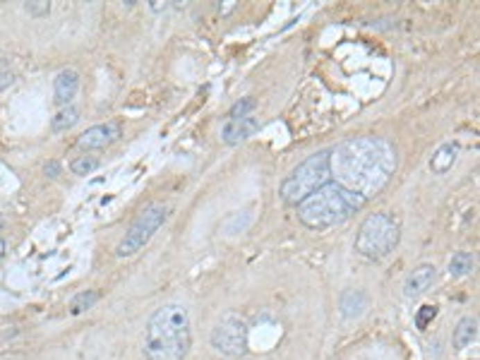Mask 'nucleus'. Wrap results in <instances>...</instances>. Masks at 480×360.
<instances>
[{"label":"nucleus","mask_w":480,"mask_h":360,"mask_svg":"<svg viewBox=\"0 0 480 360\" xmlns=\"http://www.w3.org/2000/svg\"><path fill=\"white\" fill-rule=\"evenodd\" d=\"M399 169V151L384 137H351L332 149V180L370 200Z\"/></svg>","instance_id":"1"},{"label":"nucleus","mask_w":480,"mask_h":360,"mask_svg":"<svg viewBox=\"0 0 480 360\" xmlns=\"http://www.w3.org/2000/svg\"><path fill=\"white\" fill-rule=\"evenodd\" d=\"M192 346V329L187 307L169 302L154 310L144 329V358L147 360H185Z\"/></svg>","instance_id":"2"},{"label":"nucleus","mask_w":480,"mask_h":360,"mask_svg":"<svg viewBox=\"0 0 480 360\" xmlns=\"http://www.w3.org/2000/svg\"><path fill=\"white\" fill-rule=\"evenodd\" d=\"M368 205L363 195L338 185L336 180H329L317 192H312L307 200H302L298 209V221L310 231H327V228L341 226L353 214H358Z\"/></svg>","instance_id":"3"},{"label":"nucleus","mask_w":480,"mask_h":360,"mask_svg":"<svg viewBox=\"0 0 480 360\" xmlns=\"http://www.w3.org/2000/svg\"><path fill=\"white\" fill-rule=\"evenodd\" d=\"M329 180H332V149H320L289 171V175L279 185V197L284 200V205L298 207L302 200H307L312 192H317Z\"/></svg>","instance_id":"4"},{"label":"nucleus","mask_w":480,"mask_h":360,"mask_svg":"<svg viewBox=\"0 0 480 360\" xmlns=\"http://www.w3.org/2000/svg\"><path fill=\"white\" fill-rule=\"evenodd\" d=\"M401 240V223L396 216H391L387 212H375L368 214L363 218V223L358 226L356 240L353 248L360 257L370 259V262H379L387 255L396 250Z\"/></svg>","instance_id":"5"},{"label":"nucleus","mask_w":480,"mask_h":360,"mask_svg":"<svg viewBox=\"0 0 480 360\" xmlns=\"http://www.w3.org/2000/svg\"><path fill=\"white\" fill-rule=\"evenodd\" d=\"M166 218H169V207L161 205V202H154V205L144 207V209L137 214V218L130 223L125 236L120 238V243L116 248V257L125 259V257L137 255L139 250L154 238V233L164 226Z\"/></svg>","instance_id":"6"},{"label":"nucleus","mask_w":480,"mask_h":360,"mask_svg":"<svg viewBox=\"0 0 480 360\" xmlns=\"http://www.w3.org/2000/svg\"><path fill=\"white\" fill-rule=\"evenodd\" d=\"M212 346L216 353L240 360L250 348V327L238 312H226L218 317V322L212 329Z\"/></svg>","instance_id":"7"},{"label":"nucleus","mask_w":480,"mask_h":360,"mask_svg":"<svg viewBox=\"0 0 480 360\" xmlns=\"http://www.w3.org/2000/svg\"><path fill=\"white\" fill-rule=\"evenodd\" d=\"M123 137V125L120 120H108V123H98L94 128L85 130L77 139V147L82 151H94V149H103L111 147L113 142Z\"/></svg>","instance_id":"8"},{"label":"nucleus","mask_w":480,"mask_h":360,"mask_svg":"<svg viewBox=\"0 0 480 360\" xmlns=\"http://www.w3.org/2000/svg\"><path fill=\"white\" fill-rule=\"evenodd\" d=\"M437 281V267L435 264H418L415 269L409 271L404 281V295L406 298H418L425 293L432 284Z\"/></svg>","instance_id":"9"},{"label":"nucleus","mask_w":480,"mask_h":360,"mask_svg":"<svg viewBox=\"0 0 480 360\" xmlns=\"http://www.w3.org/2000/svg\"><path fill=\"white\" fill-rule=\"evenodd\" d=\"M80 92V72L67 67V70H60L53 80V98L60 108L72 106V98Z\"/></svg>","instance_id":"10"},{"label":"nucleus","mask_w":480,"mask_h":360,"mask_svg":"<svg viewBox=\"0 0 480 360\" xmlns=\"http://www.w3.org/2000/svg\"><path fill=\"white\" fill-rule=\"evenodd\" d=\"M259 130V120L248 116V118H238V120H226V125L221 128V139L223 144H240L245 139H250L255 132Z\"/></svg>","instance_id":"11"},{"label":"nucleus","mask_w":480,"mask_h":360,"mask_svg":"<svg viewBox=\"0 0 480 360\" xmlns=\"http://www.w3.org/2000/svg\"><path fill=\"white\" fill-rule=\"evenodd\" d=\"M458 159V144L456 142H445L437 147V151L430 159V171L435 175H445L452 171V166L456 164Z\"/></svg>","instance_id":"12"},{"label":"nucleus","mask_w":480,"mask_h":360,"mask_svg":"<svg viewBox=\"0 0 480 360\" xmlns=\"http://www.w3.org/2000/svg\"><path fill=\"white\" fill-rule=\"evenodd\" d=\"M476 338H478V320L473 315L461 317V320L456 322V327H454V334H452L454 348H456V351H463V348L471 346Z\"/></svg>","instance_id":"13"},{"label":"nucleus","mask_w":480,"mask_h":360,"mask_svg":"<svg viewBox=\"0 0 480 360\" xmlns=\"http://www.w3.org/2000/svg\"><path fill=\"white\" fill-rule=\"evenodd\" d=\"M338 307H341V315L346 317V320H356V317H360L365 310H368V295H365L363 291L348 289L341 293Z\"/></svg>","instance_id":"14"},{"label":"nucleus","mask_w":480,"mask_h":360,"mask_svg":"<svg viewBox=\"0 0 480 360\" xmlns=\"http://www.w3.org/2000/svg\"><path fill=\"white\" fill-rule=\"evenodd\" d=\"M77 123H80V108L65 106L55 113L53 120H51V130H53V132H65V130L75 128Z\"/></svg>","instance_id":"15"},{"label":"nucleus","mask_w":480,"mask_h":360,"mask_svg":"<svg viewBox=\"0 0 480 360\" xmlns=\"http://www.w3.org/2000/svg\"><path fill=\"white\" fill-rule=\"evenodd\" d=\"M473 267H476V259H473L471 252H456L452 255L449 259V274L456 276V279H461V276H468L473 271Z\"/></svg>","instance_id":"16"},{"label":"nucleus","mask_w":480,"mask_h":360,"mask_svg":"<svg viewBox=\"0 0 480 360\" xmlns=\"http://www.w3.org/2000/svg\"><path fill=\"white\" fill-rule=\"evenodd\" d=\"M98 298H101L98 291H80V293L70 300V315H82L85 310H92L98 302Z\"/></svg>","instance_id":"17"},{"label":"nucleus","mask_w":480,"mask_h":360,"mask_svg":"<svg viewBox=\"0 0 480 360\" xmlns=\"http://www.w3.org/2000/svg\"><path fill=\"white\" fill-rule=\"evenodd\" d=\"M98 164H101V161H98L96 156L85 154V156H77V159L70 161V171L75 175H89L98 169Z\"/></svg>","instance_id":"18"},{"label":"nucleus","mask_w":480,"mask_h":360,"mask_svg":"<svg viewBox=\"0 0 480 360\" xmlns=\"http://www.w3.org/2000/svg\"><path fill=\"white\" fill-rule=\"evenodd\" d=\"M255 106H257V101H255L252 96H245V98H240V101H236L231 106V111H228V120H238V118H248L250 113L255 111Z\"/></svg>","instance_id":"19"},{"label":"nucleus","mask_w":480,"mask_h":360,"mask_svg":"<svg viewBox=\"0 0 480 360\" xmlns=\"http://www.w3.org/2000/svg\"><path fill=\"white\" fill-rule=\"evenodd\" d=\"M435 317H437V305H422L420 310L415 312V327H418L420 332H425Z\"/></svg>","instance_id":"20"},{"label":"nucleus","mask_w":480,"mask_h":360,"mask_svg":"<svg viewBox=\"0 0 480 360\" xmlns=\"http://www.w3.org/2000/svg\"><path fill=\"white\" fill-rule=\"evenodd\" d=\"M24 10L31 15V17H46L51 12V3L46 0H34V3H24Z\"/></svg>","instance_id":"21"},{"label":"nucleus","mask_w":480,"mask_h":360,"mask_svg":"<svg viewBox=\"0 0 480 360\" xmlns=\"http://www.w3.org/2000/svg\"><path fill=\"white\" fill-rule=\"evenodd\" d=\"M46 175H49V178H58V173H60V164L58 161H51V164H46Z\"/></svg>","instance_id":"22"},{"label":"nucleus","mask_w":480,"mask_h":360,"mask_svg":"<svg viewBox=\"0 0 480 360\" xmlns=\"http://www.w3.org/2000/svg\"><path fill=\"white\" fill-rule=\"evenodd\" d=\"M12 80H15V77H12V72H0V92H3L5 87H10V85H12Z\"/></svg>","instance_id":"23"},{"label":"nucleus","mask_w":480,"mask_h":360,"mask_svg":"<svg viewBox=\"0 0 480 360\" xmlns=\"http://www.w3.org/2000/svg\"><path fill=\"white\" fill-rule=\"evenodd\" d=\"M3 255H5V240L0 238V257H3Z\"/></svg>","instance_id":"24"}]
</instances>
